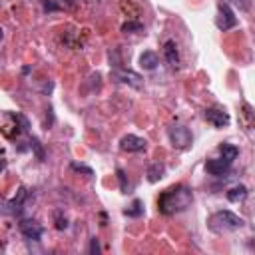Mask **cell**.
<instances>
[{
	"label": "cell",
	"instance_id": "6da1fadb",
	"mask_svg": "<svg viewBox=\"0 0 255 255\" xmlns=\"http://www.w3.org/2000/svg\"><path fill=\"white\" fill-rule=\"evenodd\" d=\"M193 201V193L187 185H173L165 191H161V195L157 197V209L163 215H173L179 211H185Z\"/></svg>",
	"mask_w": 255,
	"mask_h": 255
},
{
	"label": "cell",
	"instance_id": "7a4b0ae2",
	"mask_svg": "<svg viewBox=\"0 0 255 255\" xmlns=\"http://www.w3.org/2000/svg\"><path fill=\"white\" fill-rule=\"evenodd\" d=\"M245 225V221L235 215L233 211H215L209 219H207V227L213 231V233H227V231H235V229H241Z\"/></svg>",
	"mask_w": 255,
	"mask_h": 255
},
{
	"label": "cell",
	"instance_id": "3957f363",
	"mask_svg": "<svg viewBox=\"0 0 255 255\" xmlns=\"http://www.w3.org/2000/svg\"><path fill=\"white\" fill-rule=\"evenodd\" d=\"M167 135H169V141H171V145L173 147H177V149H187L189 145H191V131L185 128V126H181V124H175V126H171L169 129H167Z\"/></svg>",
	"mask_w": 255,
	"mask_h": 255
},
{
	"label": "cell",
	"instance_id": "277c9868",
	"mask_svg": "<svg viewBox=\"0 0 255 255\" xmlns=\"http://www.w3.org/2000/svg\"><path fill=\"white\" fill-rule=\"evenodd\" d=\"M235 24H237V16H235L233 10L229 8V4H227V2H219V6H217V16H215V26H217L221 32H227V30H231Z\"/></svg>",
	"mask_w": 255,
	"mask_h": 255
},
{
	"label": "cell",
	"instance_id": "5b68a950",
	"mask_svg": "<svg viewBox=\"0 0 255 255\" xmlns=\"http://www.w3.org/2000/svg\"><path fill=\"white\" fill-rule=\"evenodd\" d=\"M112 78H114L116 82L129 84V86H133V88H141V86H143V78H141L139 74L131 72V70H122V68H116V70L112 72Z\"/></svg>",
	"mask_w": 255,
	"mask_h": 255
},
{
	"label": "cell",
	"instance_id": "8992f818",
	"mask_svg": "<svg viewBox=\"0 0 255 255\" xmlns=\"http://www.w3.org/2000/svg\"><path fill=\"white\" fill-rule=\"evenodd\" d=\"M205 120H207L211 126H215V128H223V126L229 124V114H227L223 108L213 106V108H207V110H205Z\"/></svg>",
	"mask_w": 255,
	"mask_h": 255
},
{
	"label": "cell",
	"instance_id": "52a82bcc",
	"mask_svg": "<svg viewBox=\"0 0 255 255\" xmlns=\"http://www.w3.org/2000/svg\"><path fill=\"white\" fill-rule=\"evenodd\" d=\"M26 197H28V191H26V187H20L14 199H10V201H4V205H2V211H4L6 215H16V213H20V209H22V205H24Z\"/></svg>",
	"mask_w": 255,
	"mask_h": 255
},
{
	"label": "cell",
	"instance_id": "ba28073f",
	"mask_svg": "<svg viewBox=\"0 0 255 255\" xmlns=\"http://www.w3.org/2000/svg\"><path fill=\"white\" fill-rule=\"evenodd\" d=\"M145 145H147V141H145L143 137L133 135V133L124 135V137H122V141H120V147H122L124 151H143V149H145Z\"/></svg>",
	"mask_w": 255,
	"mask_h": 255
},
{
	"label": "cell",
	"instance_id": "9c48e42d",
	"mask_svg": "<svg viewBox=\"0 0 255 255\" xmlns=\"http://www.w3.org/2000/svg\"><path fill=\"white\" fill-rule=\"evenodd\" d=\"M20 231H22V235H24L26 239H32V241H38V239L42 237V233H44L42 225L36 223V221H30V219L20 221Z\"/></svg>",
	"mask_w": 255,
	"mask_h": 255
},
{
	"label": "cell",
	"instance_id": "30bf717a",
	"mask_svg": "<svg viewBox=\"0 0 255 255\" xmlns=\"http://www.w3.org/2000/svg\"><path fill=\"white\" fill-rule=\"evenodd\" d=\"M163 56H165V60H167V64L171 68L179 66V52H177V44L173 40H165L163 42Z\"/></svg>",
	"mask_w": 255,
	"mask_h": 255
},
{
	"label": "cell",
	"instance_id": "8fae6325",
	"mask_svg": "<svg viewBox=\"0 0 255 255\" xmlns=\"http://www.w3.org/2000/svg\"><path fill=\"white\" fill-rule=\"evenodd\" d=\"M229 165L231 163H227L223 157H219V159H209L207 163H205V169H207V173H211V175H223L227 169H229Z\"/></svg>",
	"mask_w": 255,
	"mask_h": 255
},
{
	"label": "cell",
	"instance_id": "7c38bea8",
	"mask_svg": "<svg viewBox=\"0 0 255 255\" xmlns=\"http://www.w3.org/2000/svg\"><path fill=\"white\" fill-rule=\"evenodd\" d=\"M157 54L155 52H149V50H145L141 56H139V66L143 68V70H153L155 66H157Z\"/></svg>",
	"mask_w": 255,
	"mask_h": 255
},
{
	"label": "cell",
	"instance_id": "4fadbf2b",
	"mask_svg": "<svg viewBox=\"0 0 255 255\" xmlns=\"http://www.w3.org/2000/svg\"><path fill=\"white\" fill-rule=\"evenodd\" d=\"M163 173H165V167H163V163H151L149 167H147V181L149 183H155V181H159L161 177H163Z\"/></svg>",
	"mask_w": 255,
	"mask_h": 255
},
{
	"label": "cell",
	"instance_id": "5bb4252c",
	"mask_svg": "<svg viewBox=\"0 0 255 255\" xmlns=\"http://www.w3.org/2000/svg\"><path fill=\"white\" fill-rule=\"evenodd\" d=\"M247 197V187L245 185H233L229 191H227V199L231 203H237V201H243Z\"/></svg>",
	"mask_w": 255,
	"mask_h": 255
},
{
	"label": "cell",
	"instance_id": "9a60e30c",
	"mask_svg": "<svg viewBox=\"0 0 255 255\" xmlns=\"http://www.w3.org/2000/svg\"><path fill=\"white\" fill-rule=\"evenodd\" d=\"M219 151H221V157H223L227 163H233L235 157L239 155V149H237L235 145H231V143H223V145L219 147Z\"/></svg>",
	"mask_w": 255,
	"mask_h": 255
},
{
	"label": "cell",
	"instance_id": "2e32d148",
	"mask_svg": "<svg viewBox=\"0 0 255 255\" xmlns=\"http://www.w3.org/2000/svg\"><path fill=\"white\" fill-rule=\"evenodd\" d=\"M124 213H126V215H129V217H139V215L143 213V203H141L139 199H135V201H133V203H131Z\"/></svg>",
	"mask_w": 255,
	"mask_h": 255
},
{
	"label": "cell",
	"instance_id": "e0dca14e",
	"mask_svg": "<svg viewBox=\"0 0 255 255\" xmlns=\"http://www.w3.org/2000/svg\"><path fill=\"white\" fill-rule=\"evenodd\" d=\"M30 147L36 151L38 159H44V151H42V145H40V141H38L36 137H32V139H30Z\"/></svg>",
	"mask_w": 255,
	"mask_h": 255
},
{
	"label": "cell",
	"instance_id": "ac0fdd59",
	"mask_svg": "<svg viewBox=\"0 0 255 255\" xmlns=\"http://www.w3.org/2000/svg\"><path fill=\"white\" fill-rule=\"evenodd\" d=\"M133 30H141V24L139 22H126L124 26H122V32H133Z\"/></svg>",
	"mask_w": 255,
	"mask_h": 255
},
{
	"label": "cell",
	"instance_id": "d6986e66",
	"mask_svg": "<svg viewBox=\"0 0 255 255\" xmlns=\"http://www.w3.org/2000/svg\"><path fill=\"white\" fill-rule=\"evenodd\" d=\"M72 169H74V171H82V173H86V175H92V169H90L88 165H84V163H78V161H72Z\"/></svg>",
	"mask_w": 255,
	"mask_h": 255
},
{
	"label": "cell",
	"instance_id": "ffe728a7",
	"mask_svg": "<svg viewBox=\"0 0 255 255\" xmlns=\"http://www.w3.org/2000/svg\"><path fill=\"white\" fill-rule=\"evenodd\" d=\"M66 227H68V219H66V217H62V213L58 211V213H56V229H60V231H62V229H66Z\"/></svg>",
	"mask_w": 255,
	"mask_h": 255
},
{
	"label": "cell",
	"instance_id": "44dd1931",
	"mask_svg": "<svg viewBox=\"0 0 255 255\" xmlns=\"http://www.w3.org/2000/svg\"><path fill=\"white\" fill-rule=\"evenodd\" d=\"M235 6H239V10H249L251 8V0H229Z\"/></svg>",
	"mask_w": 255,
	"mask_h": 255
},
{
	"label": "cell",
	"instance_id": "7402d4cb",
	"mask_svg": "<svg viewBox=\"0 0 255 255\" xmlns=\"http://www.w3.org/2000/svg\"><path fill=\"white\" fill-rule=\"evenodd\" d=\"M118 179H120V185H122V191H128V181H126V173L122 169H118Z\"/></svg>",
	"mask_w": 255,
	"mask_h": 255
},
{
	"label": "cell",
	"instance_id": "603a6c76",
	"mask_svg": "<svg viewBox=\"0 0 255 255\" xmlns=\"http://www.w3.org/2000/svg\"><path fill=\"white\" fill-rule=\"evenodd\" d=\"M90 253H96V255L100 253V241H98L96 237L90 241Z\"/></svg>",
	"mask_w": 255,
	"mask_h": 255
}]
</instances>
